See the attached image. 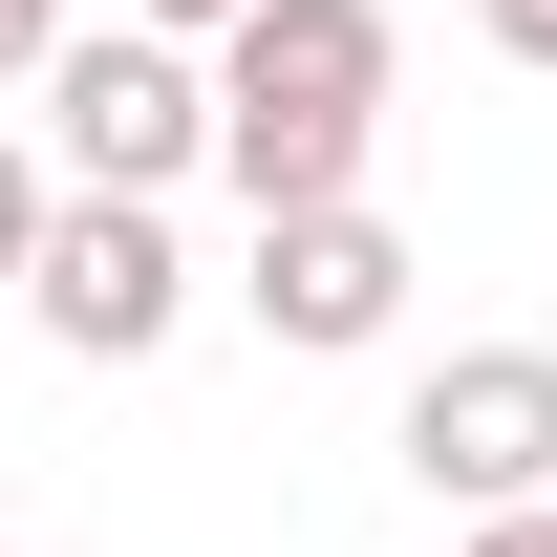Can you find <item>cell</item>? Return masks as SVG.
Returning a JSON list of instances; mask_svg holds the SVG:
<instances>
[{
  "instance_id": "1",
  "label": "cell",
  "mask_w": 557,
  "mask_h": 557,
  "mask_svg": "<svg viewBox=\"0 0 557 557\" xmlns=\"http://www.w3.org/2000/svg\"><path fill=\"white\" fill-rule=\"evenodd\" d=\"M386 150V0H258L214 44V172L258 214H364Z\"/></svg>"
},
{
  "instance_id": "2",
  "label": "cell",
  "mask_w": 557,
  "mask_h": 557,
  "mask_svg": "<svg viewBox=\"0 0 557 557\" xmlns=\"http://www.w3.org/2000/svg\"><path fill=\"white\" fill-rule=\"evenodd\" d=\"M44 129H65V194H150L214 172V44H150V22H86L65 65H44Z\"/></svg>"
},
{
  "instance_id": "3",
  "label": "cell",
  "mask_w": 557,
  "mask_h": 557,
  "mask_svg": "<svg viewBox=\"0 0 557 557\" xmlns=\"http://www.w3.org/2000/svg\"><path fill=\"white\" fill-rule=\"evenodd\" d=\"M408 472H429V515H557V344H450L408 386Z\"/></svg>"
},
{
  "instance_id": "4",
  "label": "cell",
  "mask_w": 557,
  "mask_h": 557,
  "mask_svg": "<svg viewBox=\"0 0 557 557\" xmlns=\"http://www.w3.org/2000/svg\"><path fill=\"white\" fill-rule=\"evenodd\" d=\"M22 322L65 364H150L172 322H194V236L150 194H65V236H44V278H22Z\"/></svg>"
},
{
  "instance_id": "5",
  "label": "cell",
  "mask_w": 557,
  "mask_h": 557,
  "mask_svg": "<svg viewBox=\"0 0 557 557\" xmlns=\"http://www.w3.org/2000/svg\"><path fill=\"white\" fill-rule=\"evenodd\" d=\"M236 300H258V344H300V364H364L386 322H408V236H386V214H258Z\"/></svg>"
},
{
  "instance_id": "6",
  "label": "cell",
  "mask_w": 557,
  "mask_h": 557,
  "mask_svg": "<svg viewBox=\"0 0 557 557\" xmlns=\"http://www.w3.org/2000/svg\"><path fill=\"white\" fill-rule=\"evenodd\" d=\"M44 236H65V194H44V150H0V300L44 278Z\"/></svg>"
},
{
  "instance_id": "7",
  "label": "cell",
  "mask_w": 557,
  "mask_h": 557,
  "mask_svg": "<svg viewBox=\"0 0 557 557\" xmlns=\"http://www.w3.org/2000/svg\"><path fill=\"white\" fill-rule=\"evenodd\" d=\"M65 44H86L65 0H0V86H44V65H65Z\"/></svg>"
},
{
  "instance_id": "8",
  "label": "cell",
  "mask_w": 557,
  "mask_h": 557,
  "mask_svg": "<svg viewBox=\"0 0 557 557\" xmlns=\"http://www.w3.org/2000/svg\"><path fill=\"white\" fill-rule=\"evenodd\" d=\"M472 44L493 65H557V0H472Z\"/></svg>"
},
{
  "instance_id": "9",
  "label": "cell",
  "mask_w": 557,
  "mask_h": 557,
  "mask_svg": "<svg viewBox=\"0 0 557 557\" xmlns=\"http://www.w3.org/2000/svg\"><path fill=\"white\" fill-rule=\"evenodd\" d=\"M150 44H236V22H258V0H129Z\"/></svg>"
},
{
  "instance_id": "10",
  "label": "cell",
  "mask_w": 557,
  "mask_h": 557,
  "mask_svg": "<svg viewBox=\"0 0 557 557\" xmlns=\"http://www.w3.org/2000/svg\"><path fill=\"white\" fill-rule=\"evenodd\" d=\"M450 557H557V515H493V536H450Z\"/></svg>"
},
{
  "instance_id": "11",
  "label": "cell",
  "mask_w": 557,
  "mask_h": 557,
  "mask_svg": "<svg viewBox=\"0 0 557 557\" xmlns=\"http://www.w3.org/2000/svg\"><path fill=\"white\" fill-rule=\"evenodd\" d=\"M0 557H22V536H0Z\"/></svg>"
}]
</instances>
